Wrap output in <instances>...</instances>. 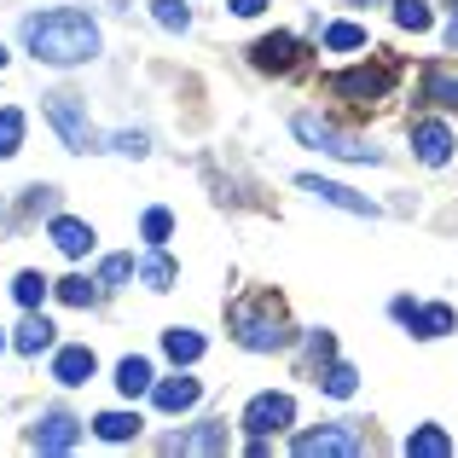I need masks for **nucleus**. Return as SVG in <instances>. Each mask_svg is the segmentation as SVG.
I'll list each match as a JSON object with an SVG mask.
<instances>
[{
	"instance_id": "2eb2a0df",
	"label": "nucleus",
	"mask_w": 458,
	"mask_h": 458,
	"mask_svg": "<svg viewBox=\"0 0 458 458\" xmlns=\"http://www.w3.org/2000/svg\"><path fill=\"white\" fill-rule=\"evenodd\" d=\"M93 366H99V360H93V348H58V360H53V377L64 383V389H81V383L93 377Z\"/></svg>"
},
{
	"instance_id": "ddd939ff",
	"label": "nucleus",
	"mask_w": 458,
	"mask_h": 458,
	"mask_svg": "<svg viewBox=\"0 0 458 458\" xmlns=\"http://www.w3.org/2000/svg\"><path fill=\"white\" fill-rule=\"evenodd\" d=\"M198 394H203L198 377H163V383H151L157 412H186V406H198Z\"/></svg>"
},
{
	"instance_id": "c756f323",
	"label": "nucleus",
	"mask_w": 458,
	"mask_h": 458,
	"mask_svg": "<svg viewBox=\"0 0 458 458\" xmlns=\"http://www.w3.org/2000/svg\"><path fill=\"white\" fill-rule=\"evenodd\" d=\"M140 279H146L151 291H168V284H174V261H168L163 250H157V256H146V261H140Z\"/></svg>"
},
{
	"instance_id": "cd10ccee",
	"label": "nucleus",
	"mask_w": 458,
	"mask_h": 458,
	"mask_svg": "<svg viewBox=\"0 0 458 458\" xmlns=\"http://www.w3.org/2000/svg\"><path fill=\"white\" fill-rule=\"evenodd\" d=\"M325 47H331V53H354V47H366V23H331V30H325Z\"/></svg>"
},
{
	"instance_id": "473e14b6",
	"label": "nucleus",
	"mask_w": 458,
	"mask_h": 458,
	"mask_svg": "<svg viewBox=\"0 0 458 458\" xmlns=\"http://www.w3.org/2000/svg\"><path fill=\"white\" fill-rule=\"evenodd\" d=\"M111 151H123V157H146L151 146H146V134L134 128V134H116V140H111Z\"/></svg>"
},
{
	"instance_id": "4be33fe9",
	"label": "nucleus",
	"mask_w": 458,
	"mask_h": 458,
	"mask_svg": "<svg viewBox=\"0 0 458 458\" xmlns=\"http://www.w3.org/2000/svg\"><path fill=\"white\" fill-rule=\"evenodd\" d=\"M116 389L134 401V394H151V360H140V354H128L123 366H116Z\"/></svg>"
},
{
	"instance_id": "39448f33",
	"label": "nucleus",
	"mask_w": 458,
	"mask_h": 458,
	"mask_svg": "<svg viewBox=\"0 0 458 458\" xmlns=\"http://www.w3.org/2000/svg\"><path fill=\"white\" fill-rule=\"evenodd\" d=\"M389 313H394V319H401L406 331L418 336V343H436V336H447L453 325H458L447 302H429V308H418L412 296H394V302H389Z\"/></svg>"
},
{
	"instance_id": "e433bc0d",
	"label": "nucleus",
	"mask_w": 458,
	"mask_h": 458,
	"mask_svg": "<svg viewBox=\"0 0 458 458\" xmlns=\"http://www.w3.org/2000/svg\"><path fill=\"white\" fill-rule=\"evenodd\" d=\"M0 354H6V331H0Z\"/></svg>"
},
{
	"instance_id": "bb28decb",
	"label": "nucleus",
	"mask_w": 458,
	"mask_h": 458,
	"mask_svg": "<svg viewBox=\"0 0 458 458\" xmlns=\"http://www.w3.org/2000/svg\"><path fill=\"white\" fill-rule=\"evenodd\" d=\"M140 233H146L151 250H163L168 233H174V215H168V209H146V215H140Z\"/></svg>"
},
{
	"instance_id": "f8f14e48",
	"label": "nucleus",
	"mask_w": 458,
	"mask_h": 458,
	"mask_svg": "<svg viewBox=\"0 0 458 458\" xmlns=\"http://www.w3.org/2000/svg\"><path fill=\"white\" fill-rule=\"evenodd\" d=\"M412 151H418V163L441 168V163L453 157V128H447V123H418V128H412Z\"/></svg>"
},
{
	"instance_id": "0eeeda50",
	"label": "nucleus",
	"mask_w": 458,
	"mask_h": 458,
	"mask_svg": "<svg viewBox=\"0 0 458 458\" xmlns=\"http://www.w3.org/2000/svg\"><path fill=\"white\" fill-rule=\"evenodd\" d=\"M394 76H401V70H394L389 58H377V64H366V70H343L331 88L343 93V99H354V105H360V99H383V93L394 88Z\"/></svg>"
},
{
	"instance_id": "f257e3e1",
	"label": "nucleus",
	"mask_w": 458,
	"mask_h": 458,
	"mask_svg": "<svg viewBox=\"0 0 458 458\" xmlns=\"http://www.w3.org/2000/svg\"><path fill=\"white\" fill-rule=\"evenodd\" d=\"M23 47H30L41 64H88L99 58V23L88 12H70V6H53V12H35L23 18Z\"/></svg>"
},
{
	"instance_id": "1a4fd4ad",
	"label": "nucleus",
	"mask_w": 458,
	"mask_h": 458,
	"mask_svg": "<svg viewBox=\"0 0 458 458\" xmlns=\"http://www.w3.org/2000/svg\"><path fill=\"white\" fill-rule=\"evenodd\" d=\"M296 58H302V41H296V35H261V41L250 47V64H256L261 76H284Z\"/></svg>"
},
{
	"instance_id": "7ed1b4c3",
	"label": "nucleus",
	"mask_w": 458,
	"mask_h": 458,
	"mask_svg": "<svg viewBox=\"0 0 458 458\" xmlns=\"http://www.w3.org/2000/svg\"><path fill=\"white\" fill-rule=\"evenodd\" d=\"M47 123L58 128V140H64L70 151H81V157L99 151V134H93V123H88V111H81L76 93H64V88L47 93Z\"/></svg>"
},
{
	"instance_id": "4c0bfd02",
	"label": "nucleus",
	"mask_w": 458,
	"mask_h": 458,
	"mask_svg": "<svg viewBox=\"0 0 458 458\" xmlns=\"http://www.w3.org/2000/svg\"><path fill=\"white\" fill-rule=\"evenodd\" d=\"M348 6H366V0H348Z\"/></svg>"
},
{
	"instance_id": "a878e982",
	"label": "nucleus",
	"mask_w": 458,
	"mask_h": 458,
	"mask_svg": "<svg viewBox=\"0 0 458 458\" xmlns=\"http://www.w3.org/2000/svg\"><path fill=\"white\" fill-rule=\"evenodd\" d=\"M47 291H53V284H47V279H41L35 267H30V273H18V284H12V296H18V308H41V302H47Z\"/></svg>"
},
{
	"instance_id": "412c9836",
	"label": "nucleus",
	"mask_w": 458,
	"mask_h": 458,
	"mask_svg": "<svg viewBox=\"0 0 458 458\" xmlns=\"http://www.w3.org/2000/svg\"><path fill=\"white\" fill-rule=\"evenodd\" d=\"M99 291H105V284L99 279H81V273H70V279L53 284V296H58V302H70V308H93V302H99Z\"/></svg>"
},
{
	"instance_id": "6e6552de",
	"label": "nucleus",
	"mask_w": 458,
	"mask_h": 458,
	"mask_svg": "<svg viewBox=\"0 0 458 458\" xmlns=\"http://www.w3.org/2000/svg\"><path fill=\"white\" fill-rule=\"evenodd\" d=\"M291 418H296L291 394H256V401L244 406V429H250V436H273V429H284Z\"/></svg>"
},
{
	"instance_id": "6ab92c4d",
	"label": "nucleus",
	"mask_w": 458,
	"mask_h": 458,
	"mask_svg": "<svg viewBox=\"0 0 458 458\" xmlns=\"http://www.w3.org/2000/svg\"><path fill=\"white\" fill-rule=\"evenodd\" d=\"M424 99L441 105V111H458V70H447V64L429 70V76H424Z\"/></svg>"
},
{
	"instance_id": "a211bd4d",
	"label": "nucleus",
	"mask_w": 458,
	"mask_h": 458,
	"mask_svg": "<svg viewBox=\"0 0 458 458\" xmlns=\"http://www.w3.org/2000/svg\"><path fill=\"white\" fill-rule=\"evenodd\" d=\"M174 453H226V424H203L191 436H168Z\"/></svg>"
},
{
	"instance_id": "72a5a7b5",
	"label": "nucleus",
	"mask_w": 458,
	"mask_h": 458,
	"mask_svg": "<svg viewBox=\"0 0 458 458\" xmlns=\"http://www.w3.org/2000/svg\"><path fill=\"white\" fill-rule=\"evenodd\" d=\"M308 366H331V331H313V343H308Z\"/></svg>"
},
{
	"instance_id": "c9c22d12",
	"label": "nucleus",
	"mask_w": 458,
	"mask_h": 458,
	"mask_svg": "<svg viewBox=\"0 0 458 458\" xmlns=\"http://www.w3.org/2000/svg\"><path fill=\"white\" fill-rule=\"evenodd\" d=\"M447 47H458V0H453V18H447Z\"/></svg>"
},
{
	"instance_id": "393cba45",
	"label": "nucleus",
	"mask_w": 458,
	"mask_h": 458,
	"mask_svg": "<svg viewBox=\"0 0 458 458\" xmlns=\"http://www.w3.org/2000/svg\"><path fill=\"white\" fill-rule=\"evenodd\" d=\"M23 146V111L18 105H0V157H12Z\"/></svg>"
},
{
	"instance_id": "f704fd0d",
	"label": "nucleus",
	"mask_w": 458,
	"mask_h": 458,
	"mask_svg": "<svg viewBox=\"0 0 458 458\" xmlns=\"http://www.w3.org/2000/svg\"><path fill=\"white\" fill-rule=\"evenodd\" d=\"M226 6H233V12H238V18H261V12H267V6H273V0H226Z\"/></svg>"
},
{
	"instance_id": "5701e85b",
	"label": "nucleus",
	"mask_w": 458,
	"mask_h": 458,
	"mask_svg": "<svg viewBox=\"0 0 458 458\" xmlns=\"http://www.w3.org/2000/svg\"><path fill=\"white\" fill-rule=\"evenodd\" d=\"M319 389L331 394V401H348V394L360 389V371H354V366H343V360H331V366L319 371Z\"/></svg>"
},
{
	"instance_id": "b1692460",
	"label": "nucleus",
	"mask_w": 458,
	"mask_h": 458,
	"mask_svg": "<svg viewBox=\"0 0 458 458\" xmlns=\"http://www.w3.org/2000/svg\"><path fill=\"white\" fill-rule=\"evenodd\" d=\"M93 436H99V441H134L140 418L134 412H99V418H93Z\"/></svg>"
},
{
	"instance_id": "58836bf2",
	"label": "nucleus",
	"mask_w": 458,
	"mask_h": 458,
	"mask_svg": "<svg viewBox=\"0 0 458 458\" xmlns=\"http://www.w3.org/2000/svg\"><path fill=\"white\" fill-rule=\"evenodd\" d=\"M0 64H6V47H0Z\"/></svg>"
},
{
	"instance_id": "20e7f679",
	"label": "nucleus",
	"mask_w": 458,
	"mask_h": 458,
	"mask_svg": "<svg viewBox=\"0 0 458 458\" xmlns=\"http://www.w3.org/2000/svg\"><path fill=\"white\" fill-rule=\"evenodd\" d=\"M296 140L302 146H313V151H331V157H348V163H377V146H360V140H348V134H336L331 123H319V116H296Z\"/></svg>"
},
{
	"instance_id": "aec40b11",
	"label": "nucleus",
	"mask_w": 458,
	"mask_h": 458,
	"mask_svg": "<svg viewBox=\"0 0 458 458\" xmlns=\"http://www.w3.org/2000/svg\"><path fill=\"white\" fill-rule=\"evenodd\" d=\"M453 453V436L441 424H424L418 436H406V458H447Z\"/></svg>"
},
{
	"instance_id": "dca6fc26",
	"label": "nucleus",
	"mask_w": 458,
	"mask_h": 458,
	"mask_svg": "<svg viewBox=\"0 0 458 458\" xmlns=\"http://www.w3.org/2000/svg\"><path fill=\"white\" fill-rule=\"evenodd\" d=\"M12 348H18L23 360H35V354H47V348H53V325L41 319V313L30 308V319L18 325V331H12Z\"/></svg>"
},
{
	"instance_id": "f3484780",
	"label": "nucleus",
	"mask_w": 458,
	"mask_h": 458,
	"mask_svg": "<svg viewBox=\"0 0 458 458\" xmlns=\"http://www.w3.org/2000/svg\"><path fill=\"white\" fill-rule=\"evenodd\" d=\"M203 348H209V343H203L198 331H186V325L163 331V354L174 360V366H198V360H203Z\"/></svg>"
},
{
	"instance_id": "9d476101",
	"label": "nucleus",
	"mask_w": 458,
	"mask_h": 458,
	"mask_svg": "<svg viewBox=\"0 0 458 458\" xmlns=\"http://www.w3.org/2000/svg\"><path fill=\"white\" fill-rule=\"evenodd\" d=\"M76 441H81V424H76V418H64V412L41 418V424L30 429V447L35 453H70Z\"/></svg>"
},
{
	"instance_id": "f03ea898",
	"label": "nucleus",
	"mask_w": 458,
	"mask_h": 458,
	"mask_svg": "<svg viewBox=\"0 0 458 458\" xmlns=\"http://www.w3.org/2000/svg\"><path fill=\"white\" fill-rule=\"evenodd\" d=\"M233 331H238V343H244L250 354H279V348L291 343V325H284L279 302H267V313H256L250 302H238L233 308Z\"/></svg>"
},
{
	"instance_id": "2f4dec72",
	"label": "nucleus",
	"mask_w": 458,
	"mask_h": 458,
	"mask_svg": "<svg viewBox=\"0 0 458 458\" xmlns=\"http://www.w3.org/2000/svg\"><path fill=\"white\" fill-rule=\"evenodd\" d=\"M128 273H140V267H134V261H128V256H105V267H99V284H105V291H111V284H123Z\"/></svg>"
},
{
	"instance_id": "7c9ffc66",
	"label": "nucleus",
	"mask_w": 458,
	"mask_h": 458,
	"mask_svg": "<svg viewBox=\"0 0 458 458\" xmlns=\"http://www.w3.org/2000/svg\"><path fill=\"white\" fill-rule=\"evenodd\" d=\"M394 23H401V30H429V6L424 0H394Z\"/></svg>"
},
{
	"instance_id": "4468645a",
	"label": "nucleus",
	"mask_w": 458,
	"mask_h": 458,
	"mask_svg": "<svg viewBox=\"0 0 458 458\" xmlns=\"http://www.w3.org/2000/svg\"><path fill=\"white\" fill-rule=\"evenodd\" d=\"M302 191H313V198H325V203H336V209H354V215H377V203H366V198H360V191L336 186V180H319V174H302Z\"/></svg>"
},
{
	"instance_id": "9b49d317",
	"label": "nucleus",
	"mask_w": 458,
	"mask_h": 458,
	"mask_svg": "<svg viewBox=\"0 0 458 458\" xmlns=\"http://www.w3.org/2000/svg\"><path fill=\"white\" fill-rule=\"evenodd\" d=\"M47 238H53L58 256H70V261H81V256L93 250V226H88V221H76V215H53Z\"/></svg>"
},
{
	"instance_id": "c85d7f7f",
	"label": "nucleus",
	"mask_w": 458,
	"mask_h": 458,
	"mask_svg": "<svg viewBox=\"0 0 458 458\" xmlns=\"http://www.w3.org/2000/svg\"><path fill=\"white\" fill-rule=\"evenodd\" d=\"M151 18L157 23H163V30H186V23H191V6H186V0H151Z\"/></svg>"
},
{
	"instance_id": "423d86ee",
	"label": "nucleus",
	"mask_w": 458,
	"mask_h": 458,
	"mask_svg": "<svg viewBox=\"0 0 458 458\" xmlns=\"http://www.w3.org/2000/svg\"><path fill=\"white\" fill-rule=\"evenodd\" d=\"M291 453H296V458H360L366 447H360V436H354V429L325 424V429H302V436L291 441Z\"/></svg>"
}]
</instances>
